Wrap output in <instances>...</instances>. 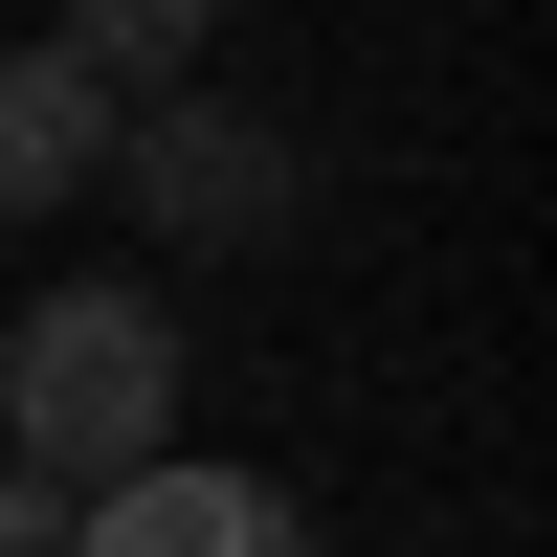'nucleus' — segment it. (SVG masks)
<instances>
[{
    "instance_id": "1",
    "label": "nucleus",
    "mask_w": 557,
    "mask_h": 557,
    "mask_svg": "<svg viewBox=\"0 0 557 557\" xmlns=\"http://www.w3.org/2000/svg\"><path fill=\"white\" fill-rule=\"evenodd\" d=\"M157 446H178V312L157 290H23L0 312V469L112 491Z\"/></svg>"
},
{
    "instance_id": "2",
    "label": "nucleus",
    "mask_w": 557,
    "mask_h": 557,
    "mask_svg": "<svg viewBox=\"0 0 557 557\" xmlns=\"http://www.w3.org/2000/svg\"><path fill=\"white\" fill-rule=\"evenodd\" d=\"M112 201L157 223V246H268V223L312 201V157L246 112V89H134L112 112Z\"/></svg>"
},
{
    "instance_id": "3",
    "label": "nucleus",
    "mask_w": 557,
    "mask_h": 557,
    "mask_svg": "<svg viewBox=\"0 0 557 557\" xmlns=\"http://www.w3.org/2000/svg\"><path fill=\"white\" fill-rule=\"evenodd\" d=\"M67 557H312V513L268 469H201V446H157V469H112L67 513Z\"/></svg>"
},
{
    "instance_id": "4",
    "label": "nucleus",
    "mask_w": 557,
    "mask_h": 557,
    "mask_svg": "<svg viewBox=\"0 0 557 557\" xmlns=\"http://www.w3.org/2000/svg\"><path fill=\"white\" fill-rule=\"evenodd\" d=\"M89 178H112V89H89L67 45H0V223L89 201Z\"/></svg>"
},
{
    "instance_id": "5",
    "label": "nucleus",
    "mask_w": 557,
    "mask_h": 557,
    "mask_svg": "<svg viewBox=\"0 0 557 557\" xmlns=\"http://www.w3.org/2000/svg\"><path fill=\"white\" fill-rule=\"evenodd\" d=\"M45 45H67V67H89V89L134 112V89H201V45H223V0H67Z\"/></svg>"
},
{
    "instance_id": "6",
    "label": "nucleus",
    "mask_w": 557,
    "mask_h": 557,
    "mask_svg": "<svg viewBox=\"0 0 557 557\" xmlns=\"http://www.w3.org/2000/svg\"><path fill=\"white\" fill-rule=\"evenodd\" d=\"M0 557H67V491L45 469H0Z\"/></svg>"
}]
</instances>
